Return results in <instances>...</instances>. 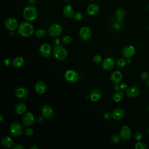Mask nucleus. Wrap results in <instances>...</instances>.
Wrapping results in <instances>:
<instances>
[{
    "instance_id": "1",
    "label": "nucleus",
    "mask_w": 149,
    "mask_h": 149,
    "mask_svg": "<svg viewBox=\"0 0 149 149\" xmlns=\"http://www.w3.org/2000/svg\"><path fill=\"white\" fill-rule=\"evenodd\" d=\"M19 34L24 37L31 36L34 32V27L32 24L28 22H21L17 27Z\"/></svg>"
},
{
    "instance_id": "2",
    "label": "nucleus",
    "mask_w": 149,
    "mask_h": 149,
    "mask_svg": "<svg viewBox=\"0 0 149 149\" xmlns=\"http://www.w3.org/2000/svg\"><path fill=\"white\" fill-rule=\"evenodd\" d=\"M23 16L28 22L35 21L38 17L37 9L33 6H27L23 10Z\"/></svg>"
},
{
    "instance_id": "3",
    "label": "nucleus",
    "mask_w": 149,
    "mask_h": 149,
    "mask_svg": "<svg viewBox=\"0 0 149 149\" xmlns=\"http://www.w3.org/2000/svg\"><path fill=\"white\" fill-rule=\"evenodd\" d=\"M52 54L56 59L62 61L66 58L68 56V51L63 45H58L54 48Z\"/></svg>"
},
{
    "instance_id": "4",
    "label": "nucleus",
    "mask_w": 149,
    "mask_h": 149,
    "mask_svg": "<svg viewBox=\"0 0 149 149\" xmlns=\"http://www.w3.org/2000/svg\"><path fill=\"white\" fill-rule=\"evenodd\" d=\"M64 77L65 80L70 83H76L79 79V74L78 73L72 69L67 70L64 74Z\"/></svg>"
},
{
    "instance_id": "5",
    "label": "nucleus",
    "mask_w": 149,
    "mask_h": 149,
    "mask_svg": "<svg viewBox=\"0 0 149 149\" xmlns=\"http://www.w3.org/2000/svg\"><path fill=\"white\" fill-rule=\"evenodd\" d=\"M62 32V27L59 23H54L51 24L48 29V34L50 37H56L61 34Z\"/></svg>"
},
{
    "instance_id": "6",
    "label": "nucleus",
    "mask_w": 149,
    "mask_h": 149,
    "mask_svg": "<svg viewBox=\"0 0 149 149\" xmlns=\"http://www.w3.org/2000/svg\"><path fill=\"white\" fill-rule=\"evenodd\" d=\"M9 132L11 135H12L13 137H20L23 134V130L20 124L15 122L10 125L9 127Z\"/></svg>"
},
{
    "instance_id": "7",
    "label": "nucleus",
    "mask_w": 149,
    "mask_h": 149,
    "mask_svg": "<svg viewBox=\"0 0 149 149\" xmlns=\"http://www.w3.org/2000/svg\"><path fill=\"white\" fill-rule=\"evenodd\" d=\"M132 129L128 126H123L121 128L119 133V136L120 139L123 141L129 140L132 137Z\"/></svg>"
},
{
    "instance_id": "8",
    "label": "nucleus",
    "mask_w": 149,
    "mask_h": 149,
    "mask_svg": "<svg viewBox=\"0 0 149 149\" xmlns=\"http://www.w3.org/2000/svg\"><path fill=\"white\" fill-rule=\"evenodd\" d=\"M4 26L9 31L15 30L18 27L17 21L13 17H9L5 20Z\"/></svg>"
},
{
    "instance_id": "9",
    "label": "nucleus",
    "mask_w": 149,
    "mask_h": 149,
    "mask_svg": "<svg viewBox=\"0 0 149 149\" xmlns=\"http://www.w3.org/2000/svg\"><path fill=\"white\" fill-rule=\"evenodd\" d=\"M136 49L133 45H127L123 48L122 50V55L125 58H130L134 55Z\"/></svg>"
},
{
    "instance_id": "10",
    "label": "nucleus",
    "mask_w": 149,
    "mask_h": 149,
    "mask_svg": "<svg viewBox=\"0 0 149 149\" xmlns=\"http://www.w3.org/2000/svg\"><path fill=\"white\" fill-rule=\"evenodd\" d=\"M39 52L42 56L47 58V57L51 55V53L52 52L51 47L48 44H47V43L42 44L40 47Z\"/></svg>"
},
{
    "instance_id": "11",
    "label": "nucleus",
    "mask_w": 149,
    "mask_h": 149,
    "mask_svg": "<svg viewBox=\"0 0 149 149\" xmlns=\"http://www.w3.org/2000/svg\"><path fill=\"white\" fill-rule=\"evenodd\" d=\"M91 35V31L90 27L88 26H83L79 30V37L84 41L88 40Z\"/></svg>"
},
{
    "instance_id": "12",
    "label": "nucleus",
    "mask_w": 149,
    "mask_h": 149,
    "mask_svg": "<svg viewBox=\"0 0 149 149\" xmlns=\"http://www.w3.org/2000/svg\"><path fill=\"white\" fill-rule=\"evenodd\" d=\"M115 66L114 59L112 58H107L102 62V67L106 71H110Z\"/></svg>"
},
{
    "instance_id": "13",
    "label": "nucleus",
    "mask_w": 149,
    "mask_h": 149,
    "mask_svg": "<svg viewBox=\"0 0 149 149\" xmlns=\"http://www.w3.org/2000/svg\"><path fill=\"white\" fill-rule=\"evenodd\" d=\"M34 115L30 112H27L25 113L22 118V122L25 126H31L34 122Z\"/></svg>"
},
{
    "instance_id": "14",
    "label": "nucleus",
    "mask_w": 149,
    "mask_h": 149,
    "mask_svg": "<svg viewBox=\"0 0 149 149\" xmlns=\"http://www.w3.org/2000/svg\"><path fill=\"white\" fill-rule=\"evenodd\" d=\"M41 113L44 118L48 119L53 116L54 111L50 105H44L41 108Z\"/></svg>"
},
{
    "instance_id": "15",
    "label": "nucleus",
    "mask_w": 149,
    "mask_h": 149,
    "mask_svg": "<svg viewBox=\"0 0 149 149\" xmlns=\"http://www.w3.org/2000/svg\"><path fill=\"white\" fill-rule=\"evenodd\" d=\"M139 94V89L136 86H132L129 87L126 90V95L130 98L136 97Z\"/></svg>"
},
{
    "instance_id": "16",
    "label": "nucleus",
    "mask_w": 149,
    "mask_h": 149,
    "mask_svg": "<svg viewBox=\"0 0 149 149\" xmlns=\"http://www.w3.org/2000/svg\"><path fill=\"white\" fill-rule=\"evenodd\" d=\"M62 12L63 16L66 18H72L74 16V15L73 7L70 4H67L64 6Z\"/></svg>"
},
{
    "instance_id": "17",
    "label": "nucleus",
    "mask_w": 149,
    "mask_h": 149,
    "mask_svg": "<svg viewBox=\"0 0 149 149\" xmlns=\"http://www.w3.org/2000/svg\"><path fill=\"white\" fill-rule=\"evenodd\" d=\"M87 13L90 16H94L97 15L100 11V7L98 5L95 3L90 4L86 9Z\"/></svg>"
},
{
    "instance_id": "18",
    "label": "nucleus",
    "mask_w": 149,
    "mask_h": 149,
    "mask_svg": "<svg viewBox=\"0 0 149 149\" xmlns=\"http://www.w3.org/2000/svg\"><path fill=\"white\" fill-rule=\"evenodd\" d=\"M34 89L38 94H43L45 93L47 90V86L44 82L42 81H38L34 86Z\"/></svg>"
},
{
    "instance_id": "19",
    "label": "nucleus",
    "mask_w": 149,
    "mask_h": 149,
    "mask_svg": "<svg viewBox=\"0 0 149 149\" xmlns=\"http://www.w3.org/2000/svg\"><path fill=\"white\" fill-rule=\"evenodd\" d=\"M15 96L20 99L25 98L29 95V90L26 87H19L15 91Z\"/></svg>"
},
{
    "instance_id": "20",
    "label": "nucleus",
    "mask_w": 149,
    "mask_h": 149,
    "mask_svg": "<svg viewBox=\"0 0 149 149\" xmlns=\"http://www.w3.org/2000/svg\"><path fill=\"white\" fill-rule=\"evenodd\" d=\"M111 81L113 83V84H119L122 79V74L118 70L114 71L112 72V73L110 77Z\"/></svg>"
},
{
    "instance_id": "21",
    "label": "nucleus",
    "mask_w": 149,
    "mask_h": 149,
    "mask_svg": "<svg viewBox=\"0 0 149 149\" xmlns=\"http://www.w3.org/2000/svg\"><path fill=\"white\" fill-rule=\"evenodd\" d=\"M125 112L123 109L121 108H116L114 109L112 112V118L117 120H119L124 118Z\"/></svg>"
},
{
    "instance_id": "22",
    "label": "nucleus",
    "mask_w": 149,
    "mask_h": 149,
    "mask_svg": "<svg viewBox=\"0 0 149 149\" xmlns=\"http://www.w3.org/2000/svg\"><path fill=\"white\" fill-rule=\"evenodd\" d=\"M1 144L5 148H9L13 146V141L10 137L5 136L1 139Z\"/></svg>"
},
{
    "instance_id": "23",
    "label": "nucleus",
    "mask_w": 149,
    "mask_h": 149,
    "mask_svg": "<svg viewBox=\"0 0 149 149\" xmlns=\"http://www.w3.org/2000/svg\"><path fill=\"white\" fill-rule=\"evenodd\" d=\"M24 63V59L22 56H18L13 59L12 62V65L15 68H20L23 66Z\"/></svg>"
},
{
    "instance_id": "24",
    "label": "nucleus",
    "mask_w": 149,
    "mask_h": 149,
    "mask_svg": "<svg viewBox=\"0 0 149 149\" xmlns=\"http://www.w3.org/2000/svg\"><path fill=\"white\" fill-rule=\"evenodd\" d=\"M101 95H102L101 91L100 90L95 89L93 90L91 92L90 95V98L92 101L95 102L100 99V98L101 97Z\"/></svg>"
},
{
    "instance_id": "25",
    "label": "nucleus",
    "mask_w": 149,
    "mask_h": 149,
    "mask_svg": "<svg viewBox=\"0 0 149 149\" xmlns=\"http://www.w3.org/2000/svg\"><path fill=\"white\" fill-rule=\"evenodd\" d=\"M26 109L27 108L25 104H24L23 102H19L15 105L14 110L16 113L21 115L26 112Z\"/></svg>"
},
{
    "instance_id": "26",
    "label": "nucleus",
    "mask_w": 149,
    "mask_h": 149,
    "mask_svg": "<svg viewBox=\"0 0 149 149\" xmlns=\"http://www.w3.org/2000/svg\"><path fill=\"white\" fill-rule=\"evenodd\" d=\"M125 97V94L122 91H117L113 95V100L116 102H119L122 101Z\"/></svg>"
},
{
    "instance_id": "27",
    "label": "nucleus",
    "mask_w": 149,
    "mask_h": 149,
    "mask_svg": "<svg viewBox=\"0 0 149 149\" xmlns=\"http://www.w3.org/2000/svg\"><path fill=\"white\" fill-rule=\"evenodd\" d=\"M115 17L118 21H121L125 17V12L122 9H118L115 12Z\"/></svg>"
},
{
    "instance_id": "28",
    "label": "nucleus",
    "mask_w": 149,
    "mask_h": 149,
    "mask_svg": "<svg viewBox=\"0 0 149 149\" xmlns=\"http://www.w3.org/2000/svg\"><path fill=\"white\" fill-rule=\"evenodd\" d=\"M46 34H47L46 31L41 29H38L36 31V33H35L36 37H37L38 38H43L45 37Z\"/></svg>"
},
{
    "instance_id": "29",
    "label": "nucleus",
    "mask_w": 149,
    "mask_h": 149,
    "mask_svg": "<svg viewBox=\"0 0 149 149\" xmlns=\"http://www.w3.org/2000/svg\"><path fill=\"white\" fill-rule=\"evenodd\" d=\"M126 61L123 58H119L116 63V65L119 69H123L126 66Z\"/></svg>"
},
{
    "instance_id": "30",
    "label": "nucleus",
    "mask_w": 149,
    "mask_h": 149,
    "mask_svg": "<svg viewBox=\"0 0 149 149\" xmlns=\"http://www.w3.org/2000/svg\"><path fill=\"white\" fill-rule=\"evenodd\" d=\"M134 147L136 149H146L147 148L146 144L141 141H137V142L135 144Z\"/></svg>"
},
{
    "instance_id": "31",
    "label": "nucleus",
    "mask_w": 149,
    "mask_h": 149,
    "mask_svg": "<svg viewBox=\"0 0 149 149\" xmlns=\"http://www.w3.org/2000/svg\"><path fill=\"white\" fill-rule=\"evenodd\" d=\"M61 41L64 44H68L71 42L72 38L69 36H65L62 37L61 39Z\"/></svg>"
},
{
    "instance_id": "32",
    "label": "nucleus",
    "mask_w": 149,
    "mask_h": 149,
    "mask_svg": "<svg viewBox=\"0 0 149 149\" xmlns=\"http://www.w3.org/2000/svg\"><path fill=\"white\" fill-rule=\"evenodd\" d=\"M120 136H119L117 134H113L111 136V141L113 143H115V144H117L120 141Z\"/></svg>"
},
{
    "instance_id": "33",
    "label": "nucleus",
    "mask_w": 149,
    "mask_h": 149,
    "mask_svg": "<svg viewBox=\"0 0 149 149\" xmlns=\"http://www.w3.org/2000/svg\"><path fill=\"white\" fill-rule=\"evenodd\" d=\"M33 133H34V130L31 128H27L24 131V135L27 137H30V136H32L33 134Z\"/></svg>"
},
{
    "instance_id": "34",
    "label": "nucleus",
    "mask_w": 149,
    "mask_h": 149,
    "mask_svg": "<svg viewBox=\"0 0 149 149\" xmlns=\"http://www.w3.org/2000/svg\"><path fill=\"white\" fill-rule=\"evenodd\" d=\"M93 61L97 63H100L102 62V58L100 55H95L93 56Z\"/></svg>"
},
{
    "instance_id": "35",
    "label": "nucleus",
    "mask_w": 149,
    "mask_h": 149,
    "mask_svg": "<svg viewBox=\"0 0 149 149\" xmlns=\"http://www.w3.org/2000/svg\"><path fill=\"white\" fill-rule=\"evenodd\" d=\"M73 17L76 20L80 21L83 19V15L80 12H76L74 13Z\"/></svg>"
},
{
    "instance_id": "36",
    "label": "nucleus",
    "mask_w": 149,
    "mask_h": 149,
    "mask_svg": "<svg viewBox=\"0 0 149 149\" xmlns=\"http://www.w3.org/2000/svg\"><path fill=\"white\" fill-rule=\"evenodd\" d=\"M134 137L136 140L140 141L143 138V134L139 132H137L135 133V134L134 135Z\"/></svg>"
},
{
    "instance_id": "37",
    "label": "nucleus",
    "mask_w": 149,
    "mask_h": 149,
    "mask_svg": "<svg viewBox=\"0 0 149 149\" xmlns=\"http://www.w3.org/2000/svg\"><path fill=\"white\" fill-rule=\"evenodd\" d=\"M140 77L144 80H147L149 79V74L146 72H143L140 74Z\"/></svg>"
},
{
    "instance_id": "38",
    "label": "nucleus",
    "mask_w": 149,
    "mask_h": 149,
    "mask_svg": "<svg viewBox=\"0 0 149 149\" xmlns=\"http://www.w3.org/2000/svg\"><path fill=\"white\" fill-rule=\"evenodd\" d=\"M112 118V113H109V112H106V113L104 115V118L105 120H110Z\"/></svg>"
},
{
    "instance_id": "39",
    "label": "nucleus",
    "mask_w": 149,
    "mask_h": 149,
    "mask_svg": "<svg viewBox=\"0 0 149 149\" xmlns=\"http://www.w3.org/2000/svg\"><path fill=\"white\" fill-rule=\"evenodd\" d=\"M13 149H24V147L21 144H17L13 146Z\"/></svg>"
},
{
    "instance_id": "40",
    "label": "nucleus",
    "mask_w": 149,
    "mask_h": 149,
    "mask_svg": "<svg viewBox=\"0 0 149 149\" xmlns=\"http://www.w3.org/2000/svg\"><path fill=\"white\" fill-rule=\"evenodd\" d=\"M120 89L122 90H126L127 88V86L125 83H123L120 85Z\"/></svg>"
},
{
    "instance_id": "41",
    "label": "nucleus",
    "mask_w": 149,
    "mask_h": 149,
    "mask_svg": "<svg viewBox=\"0 0 149 149\" xmlns=\"http://www.w3.org/2000/svg\"><path fill=\"white\" fill-rule=\"evenodd\" d=\"M10 63V59L9 58H6L5 59L3 60V64L5 65V66H9Z\"/></svg>"
},
{
    "instance_id": "42",
    "label": "nucleus",
    "mask_w": 149,
    "mask_h": 149,
    "mask_svg": "<svg viewBox=\"0 0 149 149\" xmlns=\"http://www.w3.org/2000/svg\"><path fill=\"white\" fill-rule=\"evenodd\" d=\"M114 88L115 90L116 91H118L120 89V85H119V84H115V86H114Z\"/></svg>"
},
{
    "instance_id": "43",
    "label": "nucleus",
    "mask_w": 149,
    "mask_h": 149,
    "mask_svg": "<svg viewBox=\"0 0 149 149\" xmlns=\"http://www.w3.org/2000/svg\"><path fill=\"white\" fill-rule=\"evenodd\" d=\"M42 118H44V117H43V116H42V117H41V116L39 117V118H38V121H39V122H41V121H42Z\"/></svg>"
},
{
    "instance_id": "44",
    "label": "nucleus",
    "mask_w": 149,
    "mask_h": 149,
    "mask_svg": "<svg viewBox=\"0 0 149 149\" xmlns=\"http://www.w3.org/2000/svg\"><path fill=\"white\" fill-rule=\"evenodd\" d=\"M34 148H36V149H38V147H36V146H33V147H31L30 148V149H34Z\"/></svg>"
},
{
    "instance_id": "45",
    "label": "nucleus",
    "mask_w": 149,
    "mask_h": 149,
    "mask_svg": "<svg viewBox=\"0 0 149 149\" xmlns=\"http://www.w3.org/2000/svg\"><path fill=\"white\" fill-rule=\"evenodd\" d=\"M2 120H3V116L2 115H0V122H2Z\"/></svg>"
},
{
    "instance_id": "46",
    "label": "nucleus",
    "mask_w": 149,
    "mask_h": 149,
    "mask_svg": "<svg viewBox=\"0 0 149 149\" xmlns=\"http://www.w3.org/2000/svg\"><path fill=\"white\" fill-rule=\"evenodd\" d=\"M147 86L149 87V79L147 80Z\"/></svg>"
},
{
    "instance_id": "47",
    "label": "nucleus",
    "mask_w": 149,
    "mask_h": 149,
    "mask_svg": "<svg viewBox=\"0 0 149 149\" xmlns=\"http://www.w3.org/2000/svg\"><path fill=\"white\" fill-rule=\"evenodd\" d=\"M64 2H68L69 0H63Z\"/></svg>"
},
{
    "instance_id": "48",
    "label": "nucleus",
    "mask_w": 149,
    "mask_h": 149,
    "mask_svg": "<svg viewBox=\"0 0 149 149\" xmlns=\"http://www.w3.org/2000/svg\"><path fill=\"white\" fill-rule=\"evenodd\" d=\"M148 135H149V127H148Z\"/></svg>"
},
{
    "instance_id": "49",
    "label": "nucleus",
    "mask_w": 149,
    "mask_h": 149,
    "mask_svg": "<svg viewBox=\"0 0 149 149\" xmlns=\"http://www.w3.org/2000/svg\"><path fill=\"white\" fill-rule=\"evenodd\" d=\"M148 111H149V105H148Z\"/></svg>"
},
{
    "instance_id": "50",
    "label": "nucleus",
    "mask_w": 149,
    "mask_h": 149,
    "mask_svg": "<svg viewBox=\"0 0 149 149\" xmlns=\"http://www.w3.org/2000/svg\"><path fill=\"white\" fill-rule=\"evenodd\" d=\"M148 31H149V25H148Z\"/></svg>"
},
{
    "instance_id": "51",
    "label": "nucleus",
    "mask_w": 149,
    "mask_h": 149,
    "mask_svg": "<svg viewBox=\"0 0 149 149\" xmlns=\"http://www.w3.org/2000/svg\"><path fill=\"white\" fill-rule=\"evenodd\" d=\"M148 9H149V3H148Z\"/></svg>"
},
{
    "instance_id": "52",
    "label": "nucleus",
    "mask_w": 149,
    "mask_h": 149,
    "mask_svg": "<svg viewBox=\"0 0 149 149\" xmlns=\"http://www.w3.org/2000/svg\"><path fill=\"white\" fill-rule=\"evenodd\" d=\"M88 1H94V0H88Z\"/></svg>"
}]
</instances>
